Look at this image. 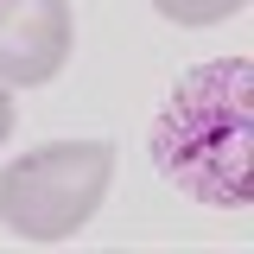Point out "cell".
<instances>
[{"label": "cell", "mask_w": 254, "mask_h": 254, "mask_svg": "<svg viewBox=\"0 0 254 254\" xmlns=\"http://www.w3.org/2000/svg\"><path fill=\"white\" fill-rule=\"evenodd\" d=\"M153 165L197 203L242 210L254 185V64L216 58L185 70L153 121Z\"/></svg>", "instance_id": "cell-1"}, {"label": "cell", "mask_w": 254, "mask_h": 254, "mask_svg": "<svg viewBox=\"0 0 254 254\" xmlns=\"http://www.w3.org/2000/svg\"><path fill=\"white\" fill-rule=\"evenodd\" d=\"M115 178L108 140H51L32 146L0 172V216L26 242H64L102 210Z\"/></svg>", "instance_id": "cell-2"}, {"label": "cell", "mask_w": 254, "mask_h": 254, "mask_svg": "<svg viewBox=\"0 0 254 254\" xmlns=\"http://www.w3.org/2000/svg\"><path fill=\"white\" fill-rule=\"evenodd\" d=\"M70 58V0H0V83H51Z\"/></svg>", "instance_id": "cell-3"}, {"label": "cell", "mask_w": 254, "mask_h": 254, "mask_svg": "<svg viewBox=\"0 0 254 254\" xmlns=\"http://www.w3.org/2000/svg\"><path fill=\"white\" fill-rule=\"evenodd\" d=\"M165 19H178V26H222V19H235L248 0H153Z\"/></svg>", "instance_id": "cell-4"}, {"label": "cell", "mask_w": 254, "mask_h": 254, "mask_svg": "<svg viewBox=\"0 0 254 254\" xmlns=\"http://www.w3.org/2000/svg\"><path fill=\"white\" fill-rule=\"evenodd\" d=\"M13 133V95H6V83H0V140Z\"/></svg>", "instance_id": "cell-5"}]
</instances>
